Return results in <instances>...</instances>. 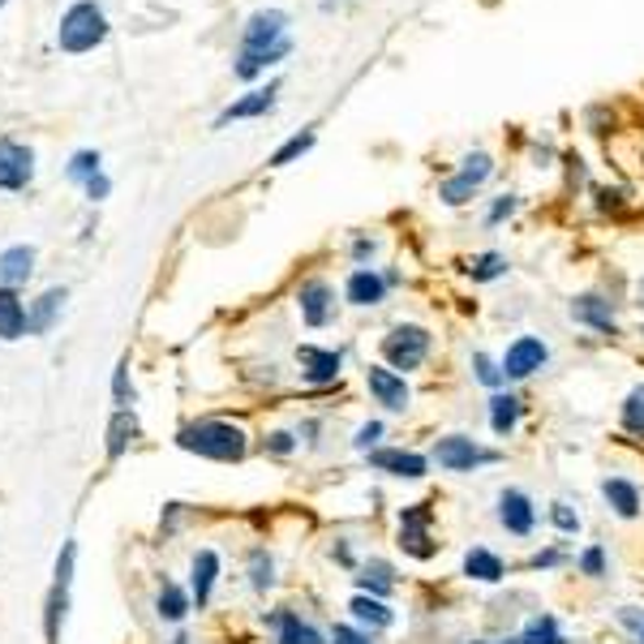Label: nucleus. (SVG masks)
<instances>
[{"mask_svg": "<svg viewBox=\"0 0 644 644\" xmlns=\"http://www.w3.org/2000/svg\"><path fill=\"white\" fill-rule=\"evenodd\" d=\"M572 563H576V554H572L563 542L545 545V550H538V554L529 558V567H533V572H558V567H572Z\"/></svg>", "mask_w": 644, "mask_h": 644, "instance_id": "obj_36", "label": "nucleus"}, {"mask_svg": "<svg viewBox=\"0 0 644 644\" xmlns=\"http://www.w3.org/2000/svg\"><path fill=\"white\" fill-rule=\"evenodd\" d=\"M249 585H253L258 594H267V589L275 585V558H271L262 545L249 550Z\"/></svg>", "mask_w": 644, "mask_h": 644, "instance_id": "obj_34", "label": "nucleus"}, {"mask_svg": "<svg viewBox=\"0 0 644 644\" xmlns=\"http://www.w3.org/2000/svg\"><path fill=\"white\" fill-rule=\"evenodd\" d=\"M619 426H623L628 434L644 439V383H636V387L623 396V404H619Z\"/></svg>", "mask_w": 644, "mask_h": 644, "instance_id": "obj_32", "label": "nucleus"}, {"mask_svg": "<svg viewBox=\"0 0 644 644\" xmlns=\"http://www.w3.org/2000/svg\"><path fill=\"white\" fill-rule=\"evenodd\" d=\"M460 572H464V580H473V585H502V580H507V558L495 554L490 545H468Z\"/></svg>", "mask_w": 644, "mask_h": 644, "instance_id": "obj_15", "label": "nucleus"}, {"mask_svg": "<svg viewBox=\"0 0 644 644\" xmlns=\"http://www.w3.org/2000/svg\"><path fill=\"white\" fill-rule=\"evenodd\" d=\"M468 280L473 284H495V280H502L507 275V258L502 253H495V249H486V253H477V258H468Z\"/></svg>", "mask_w": 644, "mask_h": 644, "instance_id": "obj_30", "label": "nucleus"}, {"mask_svg": "<svg viewBox=\"0 0 644 644\" xmlns=\"http://www.w3.org/2000/svg\"><path fill=\"white\" fill-rule=\"evenodd\" d=\"M134 439H138V421H134V413H129V408H116L112 421H108V460H116Z\"/></svg>", "mask_w": 644, "mask_h": 644, "instance_id": "obj_29", "label": "nucleus"}, {"mask_svg": "<svg viewBox=\"0 0 644 644\" xmlns=\"http://www.w3.org/2000/svg\"><path fill=\"white\" fill-rule=\"evenodd\" d=\"M473 379L495 396V392H502L507 387V374H502V361H495L490 352H473Z\"/></svg>", "mask_w": 644, "mask_h": 644, "instance_id": "obj_33", "label": "nucleus"}, {"mask_svg": "<svg viewBox=\"0 0 644 644\" xmlns=\"http://www.w3.org/2000/svg\"><path fill=\"white\" fill-rule=\"evenodd\" d=\"M374 253H379V241H374V237H357V241H352V262H357V267H365Z\"/></svg>", "mask_w": 644, "mask_h": 644, "instance_id": "obj_48", "label": "nucleus"}, {"mask_svg": "<svg viewBox=\"0 0 644 644\" xmlns=\"http://www.w3.org/2000/svg\"><path fill=\"white\" fill-rule=\"evenodd\" d=\"M498 361H502L507 383H524V379L542 374L545 365H550V344H545L542 336H516Z\"/></svg>", "mask_w": 644, "mask_h": 644, "instance_id": "obj_8", "label": "nucleus"}, {"mask_svg": "<svg viewBox=\"0 0 644 644\" xmlns=\"http://www.w3.org/2000/svg\"><path fill=\"white\" fill-rule=\"evenodd\" d=\"M331 4H340V0H323V9H331Z\"/></svg>", "mask_w": 644, "mask_h": 644, "instance_id": "obj_53", "label": "nucleus"}, {"mask_svg": "<svg viewBox=\"0 0 644 644\" xmlns=\"http://www.w3.org/2000/svg\"><path fill=\"white\" fill-rule=\"evenodd\" d=\"M619 623H623L628 632H636V636H641L644 632V610L641 606H623V610H619Z\"/></svg>", "mask_w": 644, "mask_h": 644, "instance_id": "obj_49", "label": "nucleus"}, {"mask_svg": "<svg viewBox=\"0 0 644 644\" xmlns=\"http://www.w3.org/2000/svg\"><path fill=\"white\" fill-rule=\"evenodd\" d=\"M177 447L202 455V460H215V464H241L249 455V434L233 421H219V417H202L177 430Z\"/></svg>", "mask_w": 644, "mask_h": 644, "instance_id": "obj_2", "label": "nucleus"}, {"mask_svg": "<svg viewBox=\"0 0 644 644\" xmlns=\"http://www.w3.org/2000/svg\"><path fill=\"white\" fill-rule=\"evenodd\" d=\"M473 644H524L520 636H507V641H473Z\"/></svg>", "mask_w": 644, "mask_h": 644, "instance_id": "obj_52", "label": "nucleus"}, {"mask_svg": "<svg viewBox=\"0 0 644 644\" xmlns=\"http://www.w3.org/2000/svg\"><path fill=\"white\" fill-rule=\"evenodd\" d=\"M74 554H78V545L65 542L60 558H56V585H69V576H74Z\"/></svg>", "mask_w": 644, "mask_h": 644, "instance_id": "obj_47", "label": "nucleus"}, {"mask_svg": "<svg viewBox=\"0 0 644 644\" xmlns=\"http://www.w3.org/2000/svg\"><path fill=\"white\" fill-rule=\"evenodd\" d=\"M576 572L580 576H589V580H606L610 576V558H606V550L601 545H585L580 554H576Z\"/></svg>", "mask_w": 644, "mask_h": 644, "instance_id": "obj_35", "label": "nucleus"}, {"mask_svg": "<svg viewBox=\"0 0 644 644\" xmlns=\"http://www.w3.org/2000/svg\"><path fill=\"white\" fill-rule=\"evenodd\" d=\"M636 641H641V644H644V632H641V636H636Z\"/></svg>", "mask_w": 644, "mask_h": 644, "instance_id": "obj_54", "label": "nucleus"}, {"mask_svg": "<svg viewBox=\"0 0 644 644\" xmlns=\"http://www.w3.org/2000/svg\"><path fill=\"white\" fill-rule=\"evenodd\" d=\"M65 601H69V585H56L48 597V644H56V636H60V619H65Z\"/></svg>", "mask_w": 644, "mask_h": 644, "instance_id": "obj_40", "label": "nucleus"}, {"mask_svg": "<svg viewBox=\"0 0 644 644\" xmlns=\"http://www.w3.org/2000/svg\"><path fill=\"white\" fill-rule=\"evenodd\" d=\"M297 305L305 327H327L336 318V289L327 280H305L297 293Z\"/></svg>", "mask_w": 644, "mask_h": 644, "instance_id": "obj_14", "label": "nucleus"}, {"mask_svg": "<svg viewBox=\"0 0 644 644\" xmlns=\"http://www.w3.org/2000/svg\"><path fill=\"white\" fill-rule=\"evenodd\" d=\"M108 190H112V181H108V177H91V181H87V199L91 202H100V199H108Z\"/></svg>", "mask_w": 644, "mask_h": 644, "instance_id": "obj_50", "label": "nucleus"}, {"mask_svg": "<svg viewBox=\"0 0 644 644\" xmlns=\"http://www.w3.org/2000/svg\"><path fill=\"white\" fill-rule=\"evenodd\" d=\"M103 159H100V150H78L74 159H69V181H91V177H100L103 168H100Z\"/></svg>", "mask_w": 644, "mask_h": 644, "instance_id": "obj_39", "label": "nucleus"}, {"mask_svg": "<svg viewBox=\"0 0 644 644\" xmlns=\"http://www.w3.org/2000/svg\"><path fill=\"white\" fill-rule=\"evenodd\" d=\"M387 275L383 271H374V267H357L352 275H348L344 284V297L348 305H357V309H370V305H383L387 301Z\"/></svg>", "mask_w": 644, "mask_h": 644, "instance_id": "obj_17", "label": "nucleus"}, {"mask_svg": "<svg viewBox=\"0 0 644 644\" xmlns=\"http://www.w3.org/2000/svg\"><path fill=\"white\" fill-rule=\"evenodd\" d=\"M327 644H374V632H365L357 623H340V628H331Z\"/></svg>", "mask_w": 644, "mask_h": 644, "instance_id": "obj_42", "label": "nucleus"}, {"mask_svg": "<svg viewBox=\"0 0 644 644\" xmlns=\"http://www.w3.org/2000/svg\"><path fill=\"white\" fill-rule=\"evenodd\" d=\"M331 554H336V563H344V567H357V558H352V550H348V542H340L336 550H331Z\"/></svg>", "mask_w": 644, "mask_h": 644, "instance_id": "obj_51", "label": "nucleus"}, {"mask_svg": "<svg viewBox=\"0 0 644 644\" xmlns=\"http://www.w3.org/2000/svg\"><path fill=\"white\" fill-rule=\"evenodd\" d=\"M4 4H9V0H0V9H4Z\"/></svg>", "mask_w": 644, "mask_h": 644, "instance_id": "obj_55", "label": "nucleus"}, {"mask_svg": "<svg viewBox=\"0 0 644 644\" xmlns=\"http://www.w3.org/2000/svg\"><path fill=\"white\" fill-rule=\"evenodd\" d=\"M473 194H477V185H468L460 172H455V177H447L443 185H439V199H443L447 206H464V202L473 199Z\"/></svg>", "mask_w": 644, "mask_h": 644, "instance_id": "obj_41", "label": "nucleus"}, {"mask_svg": "<svg viewBox=\"0 0 644 644\" xmlns=\"http://www.w3.org/2000/svg\"><path fill=\"white\" fill-rule=\"evenodd\" d=\"M486 413H490V430H495V439H511L516 426H520V417H524V399L516 396V392H495L490 404H486Z\"/></svg>", "mask_w": 644, "mask_h": 644, "instance_id": "obj_22", "label": "nucleus"}, {"mask_svg": "<svg viewBox=\"0 0 644 644\" xmlns=\"http://www.w3.org/2000/svg\"><path fill=\"white\" fill-rule=\"evenodd\" d=\"M271 628H275V644H327L323 632L314 623H305L297 610H275Z\"/></svg>", "mask_w": 644, "mask_h": 644, "instance_id": "obj_24", "label": "nucleus"}, {"mask_svg": "<svg viewBox=\"0 0 644 644\" xmlns=\"http://www.w3.org/2000/svg\"><path fill=\"white\" fill-rule=\"evenodd\" d=\"M60 305H65V289H48L44 297L35 301V309L26 314V331H31V336H44V331H52V323H56Z\"/></svg>", "mask_w": 644, "mask_h": 644, "instance_id": "obj_28", "label": "nucleus"}, {"mask_svg": "<svg viewBox=\"0 0 644 644\" xmlns=\"http://www.w3.org/2000/svg\"><path fill=\"white\" fill-rule=\"evenodd\" d=\"M516 206H520L516 194H502V199H495V206L486 211V224L495 228V224H502V219H511V215H516Z\"/></svg>", "mask_w": 644, "mask_h": 644, "instance_id": "obj_45", "label": "nucleus"}, {"mask_svg": "<svg viewBox=\"0 0 644 644\" xmlns=\"http://www.w3.org/2000/svg\"><path fill=\"white\" fill-rule=\"evenodd\" d=\"M352 580H357V594L383 597V601H387V597L399 589L396 567H392L387 558H365V563L357 567V576H352Z\"/></svg>", "mask_w": 644, "mask_h": 644, "instance_id": "obj_20", "label": "nucleus"}, {"mask_svg": "<svg viewBox=\"0 0 644 644\" xmlns=\"http://www.w3.org/2000/svg\"><path fill=\"white\" fill-rule=\"evenodd\" d=\"M520 641L524 644H572L563 636V628H558V619H554L550 610H538V614L520 628Z\"/></svg>", "mask_w": 644, "mask_h": 644, "instance_id": "obj_27", "label": "nucleus"}, {"mask_svg": "<svg viewBox=\"0 0 644 644\" xmlns=\"http://www.w3.org/2000/svg\"><path fill=\"white\" fill-rule=\"evenodd\" d=\"M495 516L507 538H520V542H524V538L538 533V502H533L529 490H520V486H502V490H498Z\"/></svg>", "mask_w": 644, "mask_h": 644, "instance_id": "obj_7", "label": "nucleus"}, {"mask_svg": "<svg viewBox=\"0 0 644 644\" xmlns=\"http://www.w3.org/2000/svg\"><path fill=\"white\" fill-rule=\"evenodd\" d=\"M430 464H439L443 473H455V477H468L486 464H502V451L498 447H486L473 434H439L434 447H430Z\"/></svg>", "mask_w": 644, "mask_h": 644, "instance_id": "obj_4", "label": "nucleus"}, {"mask_svg": "<svg viewBox=\"0 0 644 644\" xmlns=\"http://www.w3.org/2000/svg\"><path fill=\"white\" fill-rule=\"evenodd\" d=\"M383 434H387V426H383V421H365V426L357 430L352 447H357V451L365 455V451H374V447H379V439H383Z\"/></svg>", "mask_w": 644, "mask_h": 644, "instance_id": "obj_44", "label": "nucleus"}, {"mask_svg": "<svg viewBox=\"0 0 644 644\" xmlns=\"http://www.w3.org/2000/svg\"><path fill=\"white\" fill-rule=\"evenodd\" d=\"M365 392H370L374 404H383L387 413H408V404H413V387H408V379L396 374L392 365H383V361L365 365Z\"/></svg>", "mask_w": 644, "mask_h": 644, "instance_id": "obj_10", "label": "nucleus"}, {"mask_svg": "<svg viewBox=\"0 0 644 644\" xmlns=\"http://www.w3.org/2000/svg\"><path fill=\"white\" fill-rule=\"evenodd\" d=\"M601 498H606V507H610L619 520H636V516L644 511L641 486H636L632 477H619V473L601 477Z\"/></svg>", "mask_w": 644, "mask_h": 644, "instance_id": "obj_16", "label": "nucleus"}, {"mask_svg": "<svg viewBox=\"0 0 644 644\" xmlns=\"http://www.w3.org/2000/svg\"><path fill=\"white\" fill-rule=\"evenodd\" d=\"M262 451H267V455H293V451H297V434H289V430H271V434L262 439Z\"/></svg>", "mask_w": 644, "mask_h": 644, "instance_id": "obj_43", "label": "nucleus"}, {"mask_svg": "<svg viewBox=\"0 0 644 644\" xmlns=\"http://www.w3.org/2000/svg\"><path fill=\"white\" fill-rule=\"evenodd\" d=\"M314 138H318V134H314V129H301V134H293V138H289V143H284V147L275 150V155H271V159H267V163H271V168H289V163H293V159H301V155H305V150L314 147Z\"/></svg>", "mask_w": 644, "mask_h": 644, "instance_id": "obj_37", "label": "nucleus"}, {"mask_svg": "<svg viewBox=\"0 0 644 644\" xmlns=\"http://www.w3.org/2000/svg\"><path fill=\"white\" fill-rule=\"evenodd\" d=\"M31 275H35V249L31 246H9L0 253V289L18 293Z\"/></svg>", "mask_w": 644, "mask_h": 644, "instance_id": "obj_21", "label": "nucleus"}, {"mask_svg": "<svg viewBox=\"0 0 644 644\" xmlns=\"http://www.w3.org/2000/svg\"><path fill=\"white\" fill-rule=\"evenodd\" d=\"M112 396H116L121 408L129 404V361H121V365H116V374H112Z\"/></svg>", "mask_w": 644, "mask_h": 644, "instance_id": "obj_46", "label": "nucleus"}, {"mask_svg": "<svg viewBox=\"0 0 644 644\" xmlns=\"http://www.w3.org/2000/svg\"><path fill=\"white\" fill-rule=\"evenodd\" d=\"M396 545L404 550V558H413V563H430L439 554V542H434V507L430 502L399 507Z\"/></svg>", "mask_w": 644, "mask_h": 644, "instance_id": "obj_5", "label": "nucleus"}, {"mask_svg": "<svg viewBox=\"0 0 644 644\" xmlns=\"http://www.w3.org/2000/svg\"><path fill=\"white\" fill-rule=\"evenodd\" d=\"M26 336V305L18 293L0 289V340H22Z\"/></svg>", "mask_w": 644, "mask_h": 644, "instance_id": "obj_26", "label": "nucleus"}, {"mask_svg": "<svg viewBox=\"0 0 644 644\" xmlns=\"http://www.w3.org/2000/svg\"><path fill=\"white\" fill-rule=\"evenodd\" d=\"M297 365H301V379H305V383H314V387H327V383H340L344 357H340V352H331V348L301 344L297 348Z\"/></svg>", "mask_w": 644, "mask_h": 644, "instance_id": "obj_12", "label": "nucleus"}, {"mask_svg": "<svg viewBox=\"0 0 644 644\" xmlns=\"http://www.w3.org/2000/svg\"><path fill=\"white\" fill-rule=\"evenodd\" d=\"M289 52H293V44H289V13L284 9H258V13H249L246 31H241V52H237L233 74L241 82H249V78L267 74V65L284 60Z\"/></svg>", "mask_w": 644, "mask_h": 644, "instance_id": "obj_1", "label": "nucleus"}, {"mask_svg": "<svg viewBox=\"0 0 644 644\" xmlns=\"http://www.w3.org/2000/svg\"><path fill=\"white\" fill-rule=\"evenodd\" d=\"M31 177H35V155H31V147L13 143V138H0V190L18 194V190L31 185Z\"/></svg>", "mask_w": 644, "mask_h": 644, "instance_id": "obj_11", "label": "nucleus"}, {"mask_svg": "<svg viewBox=\"0 0 644 644\" xmlns=\"http://www.w3.org/2000/svg\"><path fill=\"white\" fill-rule=\"evenodd\" d=\"M430 348H434V336H430L421 323H399V327H392V331L383 336L379 352H383V365H392L396 374H413V370L426 365Z\"/></svg>", "mask_w": 644, "mask_h": 644, "instance_id": "obj_6", "label": "nucleus"}, {"mask_svg": "<svg viewBox=\"0 0 644 644\" xmlns=\"http://www.w3.org/2000/svg\"><path fill=\"white\" fill-rule=\"evenodd\" d=\"M155 610H159V619L181 623V619L194 610V597H190V589H181V585L163 580V585H159V597H155Z\"/></svg>", "mask_w": 644, "mask_h": 644, "instance_id": "obj_25", "label": "nucleus"}, {"mask_svg": "<svg viewBox=\"0 0 644 644\" xmlns=\"http://www.w3.org/2000/svg\"><path fill=\"white\" fill-rule=\"evenodd\" d=\"M348 614H352V623L365 628V632H387V628H396V610H392L383 597L357 594L348 601Z\"/></svg>", "mask_w": 644, "mask_h": 644, "instance_id": "obj_19", "label": "nucleus"}, {"mask_svg": "<svg viewBox=\"0 0 644 644\" xmlns=\"http://www.w3.org/2000/svg\"><path fill=\"white\" fill-rule=\"evenodd\" d=\"M275 95H280V82H267V87L249 91V95H241L237 103H228V108L215 116V129H224V125H233V121H253V116H267V112L275 108Z\"/></svg>", "mask_w": 644, "mask_h": 644, "instance_id": "obj_18", "label": "nucleus"}, {"mask_svg": "<svg viewBox=\"0 0 644 644\" xmlns=\"http://www.w3.org/2000/svg\"><path fill=\"white\" fill-rule=\"evenodd\" d=\"M215 580H219V554H215V550H199L194 563H190V597H194L199 610L211 601Z\"/></svg>", "mask_w": 644, "mask_h": 644, "instance_id": "obj_23", "label": "nucleus"}, {"mask_svg": "<svg viewBox=\"0 0 644 644\" xmlns=\"http://www.w3.org/2000/svg\"><path fill=\"white\" fill-rule=\"evenodd\" d=\"M567 314H572V323L589 327V331H597V336H619L614 305H610L606 297H597V293H580V297H572Z\"/></svg>", "mask_w": 644, "mask_h": 644, "instance_id": "obj_13", "label": "nucleus"}, {"mask_svg": "<svg viewBox=\"0 0 644 644\" xmlns=\"http://www.w3.org/2000/svg\"><path fill=\"white\" fill-rule=\"evenodd\" d=\"M108 39V13L95 0H74L65 13H60V26H56V48L69 52V56H82V52H95Z\"/></svg>", "mask_w": 644, "mask_h": 644, "instance_id": "obj_3", "label": "nucleus"}, {"mask_svg": "<svg viewBox=\"0 0 644 644\" xmlns=\"http://www.w3.org/2000/svg\"><path fill=\"white\" fill-rule=\"evenodd\" d=\"M490 172H495V159H490L486 150H473V155L460 159V177H464L468 185H477V190H482V181H486Z\"/></svg>", "mask_w": 644, "mask_h": 644, "instance_id": "obj_38", "label": "nucleus"}, {"mask_svg": "<svg viewBox=\"0 0 644 644\" xmlns=\"http://www.w3.org/2000/svg\"><path fill=\"white\" fill-rule=\"evenodd\" d=\"M365 464L374 473L396 477V482H421V477H430V455L408 451V447H374V451H365Z\"/></svg>", "mask_w": 644, "mask_h": 644, "instance_id": "obj_9", "label": "nucleus"}, {"mask_svg": "<svg viewBox=\"0 0 644 644\" xmlns=\"http://www.w3.org/2000/svg\"><path fill=\"white\" fill-rule=\"evenodd\" d=\"M545 520H550V529H554L558 538H576V533L585 529V520H580V511H576L572 502H563V498H554V502L545 507Z\"/></svg>", "mask_w": 644, "mask_h": 644, "instance_id": "obj_31", "label": "nucleus"}]
</instances>
